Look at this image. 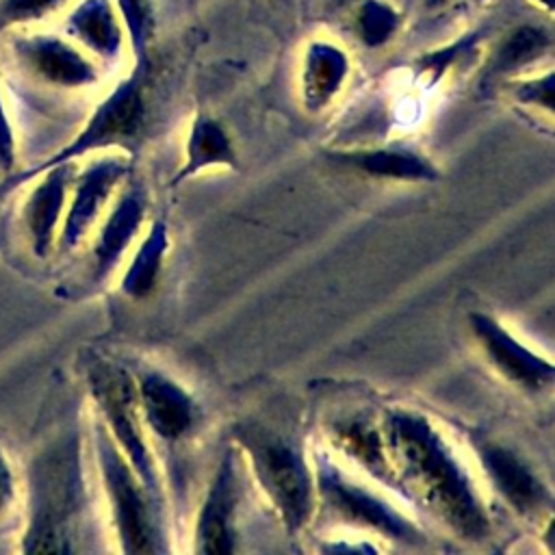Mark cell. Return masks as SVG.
I'll return each mask as SVG.
<instances>
[{
    "mask_svg": "<svg viewBox=\"0 0 555 555\" xmlns=\"http://www.w3.org/2000/svg\"><path fill=\"white\" fill-rule=\"evenodd\" d=\"M386 438L405 481L427 499L444 522L466 538L486 533L488 518L470 479L423 416L390 414Z\"/></svg>",
    "mask_w": 555,
    "mask_h": 555,
    "instance_id": "1",
    "label": "cell"
},
{
    "mask_svg": "<svg viewBox=\"0 0 555 555\" xmlns=\"http://www.w3.org/2000/svg\"><path fill=\"white\" fill-rule=\"evenodd\" d=\"M11 52L30 78L54 89H85L100 78L82 48L54 33H17L11 39Z\"/></svg>",
    "mask_w": 555,
    "mask_h": 555,
    "instance_id": "7",
    "label": "cell"
},
{
    "mask_svg": "<svg viewBox=\"0 0 555 555\" xmlns=\"http://www.w3.org/2000/svg\"><path fill=\"white\" fill-rule=\"evenodd\" d=\"M22 553H74L85 509V479L76 434L41 447L24 470Z\"/></svg>",
    "mask_w": 555,
    "mask_h": 555,
    "instance_id": "2",
    "label": "cell"
},
{
    "mask_svg": "<svg viewBox=\"0 0 555 555\" xmlns=\"http://www.w3.org/2000/svg\"><path fill=\"white\" fill-rule=\"evenodd\" d=\"M17 169V137L13 128V119L4 100L2 80H0V171L4 176Z\"/></svg>",
    "mask_w": 555,
    "mask_h": 555,
    "instance_id": "24",
    "label": "cell"
},
{
    "mask_svg": "<svg viewBox=\"0 0 555 555\" xmlns=\"http://www.w3.org/2000/svg\"><path fill=\"white\" fill-rule=\"evenodd\" d=\"M343 160L375 178L434 180L438 176L436 167L427 158L408 147H377L364 152H349L343 154Z\"/></svg>",
    "mask_w": 555,
    "mask_h": 555,
    "instance_id": "18",
    "label": "cell"
},
{
    "mask_svg": "<svg viewBox=\"0 0 555 555\" xmlns=\"http://www.w3.org/2000/svg\"><path fill=\"white\" fill-rule=\"evenodd\" d=\"M95 455L121 551L156 553L160 546L147 503L150 494L104 425L95 427Z\"/></svg>",
    "mask_w": 555,
    "mask_h": 555,
    "instance_id": "5",
    "label": "cell"
},
{
    "mask_svg": "<svg viewBox=\"0 0 555 555\" xmlns=\"http://www.w3.org/2000/svg\"><path fill=\"white\" fill-rule=\"evenodd\" d=\"M143 195L137 189H130L106 215L93 245V273L98 280L111 273V269L119 262L124 249L130 245L143 221Z\"/></svg>",
    "mask_w": 555,
    "mask_h": 555,
    "instance_id": "17",
    "label": "cell"
},
{
    "mask_svg": "<svg viewBox=\"0 0 555 555\" xmlns=\"http://www.w3.org/2000/svg\"><path fill=\"white\" fill-rule=\"evenodd\" d=\"M74 178L72 163L48 167L30 182V191L22 204V225L35 256L43 258L56 245L67 195Z\"/></svg>",
    "mask_w": 555,
    "mask_h": 555,
    "instance_id": "9",
    "label": "cell"
},
{
    "mask_svg": "<svg viewBox=\"0 0 555 555\" xmlns=\"http://www.w3.org/2000/svg\"><path fill=\"white\" fill-rule=\"evenodd\" d=\"M141 408L147 425L165 440L184 436L193 425V401L171 379L150 373L141 379Z\"/></svg>",
    "mask_w": 555,
    "mask_h": 555,
    "instance_id": "15",
    "label": "cell"
},
{
    "mask_svg": "<svg viewBox=\"0 0 555 555\" xmlns=\"http://www.w3.org/2000/svg\"><path fill=\"white\" fill-rule=\"evenodd\" d=\"M449 0H425V4L429 7V9H438V7H442V4H447Z\"/></svg>",
    "mask_w": 555,
    "mask_h": 555,
    "instance_id": "27",
    "label": "cell"
},
{
    "mask_svg": "<svg viewBox=\"0 0 555 555\" xmlns=\"http://www.w3.org/2000/svg\"><path fill=\"white\" fill-rule=\"evenodd\" d=\"M538 2H540V4H544V9H546V11H553V2H555V0H538Z\"/></svg>",
    "mask_w": 555,
    "mask_h": 555,
    "instance_id": "28",
    "label": "cell"
},
{
    "mask_svg": "<svg viewBox=\"0 0 555 555\" xmlns=\"http://www.w3.org/2000/svg\"><path fill=\"white\" fill-rule=\"evenodd\" d=\"M145 67H147V59H137L134 72L128 78L119 80L113 87V91L93 108V113L89 115L85 126L76 132V137L67 145H63L61 150L43 158L41 163L24 171L15 169L13 173L4 176V180L0 182V195H7L17 186L30 182L35 176H39L48 167H54L61 163H74L89 152L124 145L132 141L139 134L145 117V98H143Z\"/></svg>",
    "mask_w": 555,
    "mask_h": 555,
    "instance_id": "3",
    "label": "cell"
},
{
    "mask_svg": "<svg viewBox=\"0 0 555 555\" xmlns=\"http://www.w3.org/2000/svg\"><path fill=\"white\" fill-rule=\"evenodd\" d=\"M89 388L100 412L106 418L108 434L113 436L115 444L124 451L147 494L156 499L158 479L152 455L139 429V418L134 410V386L130 377L111 364H95L89 369Z\"/></svg>",
    "mask_w": 555,
    "mask_h": 555,
    "instance_id": "6",
    "label": "cell"
},
{
    "mask_svg": "<svg viewBox=\"0 0 555 555\" xmlns=\"http://www.w3.org/2000/svg\"><path fill=\"white\" fill-rule=\"evenodd\" d=\"M67 0H0V35L11 28L30 26L56 9H61Z\"/></svg>",
    "mask_w": 555,
    "mask_h": 555,
    "instance_id": "23",
    "label": "cell"
},
{
    "mask_svg": "<svg viewBox=\"0 0 555 555\" xmlns=\"http://www.w3.org/2000/svg\"><path fill=\"white\" fill-rule=\"evenodd\" d=\"M236 505V473L234 462L228 455L204 499L197 531H195V548L206 555H221L234 551V531L232 516Z\"/></svg>",
    "mask_w": 555,
    "mask_h": 555,
    "instance_id": "14",
    "label": "cell"
},
{
    "mask_svg": "<svg viewBox=\"0 0 555 555\" xmlns=\"http://www.w3.org/2000/svg\"><path fill=\"white\" fill-rule=\"evenodd\" d=\"M319 488L338 514L351 522L371 527L395 540H416V529L399 512L373 492L347 481L340 473L321 466Z\"/></svg>",
    "mask_w": 555,
    "mask_h": 555,
    "instance_id": "10",
    "label": "cell"
},
{
    "mask_svg": "<svg viewBox=\"0 0 555 555\" xmlns=\"http://www.w3.org/2000/svg\"><path fill=\"white\" fill-rule=\"evenodd\" d=\"M17 501H20V475L7 449L0 444V520L17 505Z\"/></svg>",
    "mask_w": 555,
    "mask_h": 555,
    "instance_id": "25",
    "label": "cell"
},
{
    "mask_svg": "<svg viewBox=\"0 0 555 555\" xmlns=\"http://www.w3.org/2000/svg\"><path fill=\"white\" fill-rule=\"evenodd\" d=\"M551 48V33L542 26L525 24L509 33V37L496 48L488 67L490 76H503L516 72L531 61L540 59Z\"/></svg>",
    "mask_w": 555,
    "mask_h": 555,
    "instance_id": "20",
    "label": "cell"
},
{
    "mask_svg": "<svg viewBox=\"0 0 555 555\" xmlns=\"http://www.w3.org/2000/svg\"><path fill=\"white\" fill-rule=\"evenodd\" d=\"M475 336L483 345L490 360L496 369L507 375L512 382L538 390L553 377V364L542 360L525 345H520L501 323H496L488 314H473L470 317Z\"/></svg>",
    "mask_w": 555,
    "mask_h": 555,
    "instance_id": "11",
    "label": "cell"
},
{
    "mask_svg": "<svg viewBox=\"0 0 555 555\" xmlns=\"http://www.w3.org/2000/svg\"><path fill=\"white\" fill-rule=\"evenodd\" d=\"M65 33L102 61H115L126 41V28L113 0H78L65 17Z\"/></svg>",
    "mask_w": 555,
    "mask_h": 555,
    "instance_id": "12",
    "label": "cell"
},
{
    "mask_svg": "<svg viewBox=\"0 0 555 555\" xmlns=\"http://www.w3.org/2000/svg\"><path fill=\"white\" fill-rule=\"evenodd\" d=\"M356 28L364 46H384L399 28V13L382 0H366L358 11Z\"/></svg>",
    "mask_w": 555,
    "mask_h": 555,
    "instance_id": "22",
    "label": "cell"
},
{
    "mask_svg": "<svg viewBox=\"0 0 555 555\" xmlns=\"http://www.w3.org/2000/svg\"><path fill=\"white\" fill-rule=\"evenodd\" d=\"M282 2H288V0H282Z\"/></svg>",
    "mask_w": 555,
    "mask_h": 555,
    "instance_id": "29",
    "label": "cell"
},
{
    "mask_svg": "<svg viewBox=\"0 0 555 555\" xmlns=\"http://www.w3.org/2000/svg\"><path fill=\"white\" fill-rule=\"evenodd\" d=\"M165 251H167V230L163 223H152L147 236L143 238L141 247L137 249L121 280V291L128 297H143L150 293V288L158 278Z\"/></svg>",
    "mask_w": 555,
    "mask_h": 555,
    "instance_id": "21",
    "label": "cell"
},
{
    "mask_svg": "<svg viewBox=\"0 0 555 555\" xmlns=\"http://www.w3.org/2000/svg\"><path fill=\"white\" fill-rule=\"evenodd\" d=\"M477 451L494 488L520 514H531L551 505L548 490L516 453L496 442H483Z\"/></svg>",
    "mask_w": 555,
    "mask_h": 555,
    "instance_id": "13",
    "label": "cell"
},
{
    "mask_svg": "<svg viewBox=\"0 0 555 555\" xmlns=\"http://www.w3.org/2000/svg\"><path fill=\"white\" fill-rule=\"evenodd\" d=\"M349 74L347 54L332 41H310L301 61V98L310 111L323 108Z\"/></svg>",
    "mask_w": 555,
    "mask_h": 555,
    "instance_id": "16",
    "label": "cell"
},
{
    "mask_svg": "<svg viewBox=\"0 0 555 555\" xmlns=\"http://www.w3.org/2000/svg\"><path fill=\"white\" fill-rule=\"evenodd\" d=\"M514 95L518 102L544 106L546 111H553V72L540 78L522 80L514 87Z\"/></svg>",
    "mask_w": 555,
    "mask_h": 555,
    "instance_id": "26",
    "label": "cell"
},
{
    "mask_svg": "<svg viewBox=\"0 0 555 555\" xmlns=\"http://www.w3.org/2000/svg\"><path fill=\"white\" fill-rule=\"evenodd\" d=\"M234 160L232 145L217 121L197 117L186 139V160L173 182H180L208 165H230Z\"/></svg>",
    "mask_w": 555,
    "mask_h": 555,
    "instance_id": "19",
    "label": "cell"
},
{
    "mask_svg": "<svg viewBox=\"0 0 555 555\" xmlns=\"http://www.w3.org/2000/svg\"><path fill=\"white\" fill-rule=\"evenodd\" d=\"M249 453L254 473L291 531L301 529L314 503V481L301 453L284 438L260 427L238 434Z\"/></svg>",
    "mask_w": 555,
    "mask_h": 555,
    "instance_id": "4",
    "label": "cell"
},
{
    "mask_svg": "<svg viewBox=\"0 0 555 555\" xmlns=\"http://www.w3.org/2000/svg\"><path fill=\"white\" fill-rule=\"evenodd\" d=\"M128 171V160L121 156H102L91 160L72 178L65 215L61 221L56 245L63 251L78 247L91 225L102 215L111 193Z\"/></svg>",
    "mask_w": 555,
    "mask_h": 555,
    "instance_id": "8",
    "label": "cell"
}]
</instances>
